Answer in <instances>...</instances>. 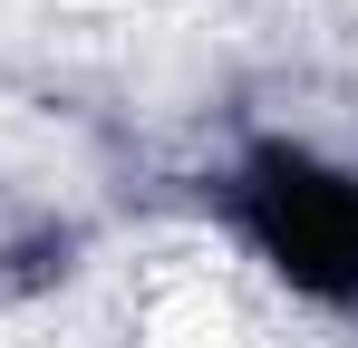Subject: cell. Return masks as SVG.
Wrapping results in <instances>:
<instances>
[{
  "instance_id": "6da1fadb",
  "label": "cell",
  "mask_w": 358,
  "mask_h": 348,
  "mask_svg": "<svg viewBox=\"0 0 358 348\" xmlns=\"http://www.w3.org/2000/svg\"><path fill=\"white\" fill-rule=\"evenodd\" d=\"M252 232L281 252L291 281L358 300V184L349 174H320L300 155H262V174H252Z\"/></svg>"
}]
</instances>
